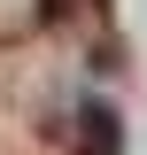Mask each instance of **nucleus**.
<instances>
[{"label": "nucleus", "instance_id": "nucleus-1", "mask_svg": "<svg viewBox=\"0 0 147 155\" xmlns=\"http://www.w3.org/2000/svg\"><path fill=\"white\" fill-rule=\"evenodd\" d=\"M85 140H93L85 155H116V116L101 109V101H93V109H85Z\"/></svg>", "mask_w": 147, "mask_h": 155}]
</instances>
